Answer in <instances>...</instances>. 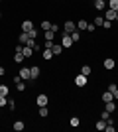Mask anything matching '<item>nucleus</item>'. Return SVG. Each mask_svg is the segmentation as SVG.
I'll list each match as a JSON object with an SVG mask.
<instances>
[{
    "label": "nucleus",
    "instance_id": "nucleus-37",
    "mask_svg": "<svg viewBox=\"0 0 118 132\" xmlns=\"http://www.w3.org/2000/svg\"><path fill=\"white\" fill-rule=\"evenodd\" d=\"M49 30H51V32H59V26H57V24H51V28H49Z\"/></svg>",
    "mask_w": 118,
    "mask_h": 132
},
{
    "label": "nucleus",
    "instance_id": "nucleus-10",
    "mask_svg": "<svg viewBox=\"0 0 118 132\" xmlns=\"http://www.w3.org/2000/svg\"><path fill=\"white\" fill-rule=\"evenodd\" d=\"M102 101H104V103H110V101H114V97H112V93H110V91H104V93H102Z\"/></svg>",
    "mask_w": 118,
    "mask_h": 132
},
{
    "label": "nucleus",
    "instance_id": "nucleus-43",
    "mask_svg": "<svg viewBox=\"0 0 118 132\" xmlns=\"http://www.w3.org/2000/svg\"><path fill=\"white\" fill-rule=\"evenodd\" d=\"M0 18H2V14H0Z\"/></svg>",
    "mask_w": 118,
    "mask_h": 132
},
{
    "label": "nucleus",
    "instance_id": "nucleus-19",
    "mask_svg": "<svg viewBox=\"0 0 118 132\" xmlns=\"http://www.w3.org/2000/svg\"><path fill=\"white\" fill-rule=\"evenodd\" d=\"M38 112H39V116H41V118H45V116L49 114V110H47V106H39V110H38Z\"/></svg>",
    "mask_w": 118,
    "mask_h": 132
},
{
    "label": "nucleus",
    "instance_id": "nucleus-31",
    "mask_svg": "<svg viewBox=\"0 0 118 132\" xmlns=\"http://www.w3.org/2000/svg\"><path fill=\"white\" fill-rule=\"evenodd\" d=\"M71 38H73V42H79V39H81V34H79L77 30H75V32L71 34Z\"/></svg>",
    "mask_w": 118,
    "mask_h": 132
},
{
    "label": "nucleus",
    "instance_id": "nucleus-28",
    "mask_svg": "<svg viewBox=\"0 0 118 132\" xmlns=\"http://www.w3.org/2000/svg\"><path fill=\"white\" fill-rule=\"evenodd\" d=\"M49 28H51V22H47V20H43V22H41V30H43V32H47Z\"/></svg>",
    "mask_w": 118,
    "mask_h": 132
},
{
    "label": "nucleus",
    "instance_id": "nucleus-12",
    "mask_svg": "<svg viewBox=\"0 0 118 132\" xmlns=\"http://www.w3.org/2000/svg\"><path fill=\"white\" fill-rule=\"evenodd\" d=\"M95 8L96 10H104L106 8V0H95Z\"/></svg>",
    "mask_w": 118,
    "mask_h": 132
},
{
    "label": "nucleus",
    "instance_id": "nucleus-7",
    "mask_svg": "<svg viewBox=\"0 0 118 132\" xmlns=\"http://www.w3.org/2000/svg\"><path fill=\"white\" fill-rule=\"evenodd\" d=\"M116 14H118L116 10L108 8V10H106V20H108V22H114V20H116Z\"/></svg>",
    "mask_w": 118,
    "mask_h": 132
},
{
    "label": "nucleus",
    "instance_id": "nucleus-6",
    "mask_svg": "<svg viewBox=\"0 0 118 132\" xmlns=\"http://www.w3.org/2000/svg\"><path fill=\"white\" fill-rule=\"evenodd\" d=\"M102 65H104V69H108V71H110V69H114V65H116V61H114L112 57H106Z\"/></svg>",
    "mask_w": 118,
    "mask_h": 132
},
{
    "label": "nucleus",
    "instance_id": "nucleus-36",
    "mask_svg": "<svg viewBox=\"0 0 118 132\" xmlns=\"http://www.w3.org/2000/svg\"><path fill=\"white\" fill-rule=\"evenodd\" d=\"M8 109H10V110H14V109H16V103H14V101H8Z\"/></svg>",
    "mask_w": 118,
    "mask_h": 132
},
{
    "label": "nucleus",
    "instance_id": "nucleus-21",
    "mask_svg": "<svg viewBox=\"0 0 118 132\" xmlns=\"http://www.w3.org/2000/svg\"><path fill=\"white\" fill-rule=\"evenodd\" d=\"M108 8H112V10L118 12V0H108Z\"/></svg>",
    "mask_w": 118,
    "mask_h": 132
},
{
    "label": "nucleus",
    "instance_id": "nucleus-26",
    "mask_svg": "<svg viewBox=\"0 0 118 132\" xmlns=\"http://www.w3.org/2000/svg\"><path fill=\"white\" fill-rule=\"evenodd\" d=\"M43 36H45V39H53V38H55V32L47 30V32H43Z\"/></svg>",
    "mask_w": 118,
    "mask_h": 132
},
{
    "label": "nucleus",
    "instance_id": "nucleus-32",
    "mask_svg": "<svg viewBox=\"0 0 118 132\" xmlns=\"http://www.w3.org/2000/svg\"><path fill=\"white\" fill-rule=\"evenodd\" d=\"M0 106H8V99L2 97V95H0Z\"/></svg>",
    "mask_w": 118,
    "mask_h": 132
},
{
    "label": "nucleus",
    "instance_id": "nucleus-34",
    "mask_svg": "<svg viewBox=\"0 0 118 132\" xmlns=\"http://www.w3.org/2000/svg\"><path fill=\"white\" fill-rule=\"evenodd\" d=\"M116 89H118V85H116V83H110V85H108V91H110V93H114Z\"/></svg>",
    "mask_w": 118,
    "mask_h": 132
},
{
    "label": "nucleus",
    "instance_id": "nucleus-18",
    "mask_svg": "<svg viewBox=\"0 0 118 132\" xmlns=\"http://www.w3.org/2000/svg\"><path fill=\"white\" fill-rule=\"evenodd\" d=\"M87 26H89L87 20H79V22H77V30H87Z\"/></svg>",
    "mask_w": 118,
    "mask_h": 132
},
{
    "label": "nucleus",
    "instance_id": "nucleus-25",
    "mask_svg": "<svg viewBox=\"0 0 118 132\" xmlns=\"http://www.w3.org/2000/svg\"><path fill=\"white\" fill-rule=\"evenodd\" d=\"M16 89H18V91H20V93H24V91H26V83H24V81L16 83Z\"/></svg>",
    "mask_w": 118,
    "mask_h": 132
},
{
    "label": "nucleus",
    "instance_id": "nucleus-9",
    "mask_svg": "<svg viewBox=\"0 0 118 132\" xmlns=\"http://www.w3.org/2000/svg\"><path fill=\"white\" fill-rule=\"evenodd\" d=\"M12 128H14V130H16V132H22L24 128H26V124H24L22 120H16V122H14V124H12Z\"/></svg>",
    "mask_w": 118,
    "mask_h": 132
},
{
    "label": "nucleus",
    "instance_id": "nucleus-14",
    "mask_svg": "<svg viewBox=\"0 0 118 132\" xmlns=\"http://www.w3.org/2000/svg\"><path fill=\"white\" fill-rule=\"evenodd\" d=\"M22 53H24V57H32V55H34V50H32V47H28V45H24Z\"/></svg>",
    "mask_w": 118,
    "mask_h": 132
},
{
    "label": "nucleus",
    "instance_id": "nucleus-23",
    "mask_svg": "<svg viewBox=\"0 0 118 132\" xmlns=\"http://www.w3.org/2000/svg\"><path fill=\"white\" fill-rule=\"evenodd\" d=\"M106 110H108V112H112V110H116V103H114V101L106 103Z\"/></svg>",
    "mask_w": 118,
    "mask_h": 132
},
{
    "label": "nucleus",
    "instance_id": "nucleus-5",
    "mask_svg": "<svg viewBox=\"0 0 118 132\" xmlns=\"http://www.w3.org/2000/svg\"><path fill=\"white\" fill-rule=\"evenodd\" d=\"M63 30H65V34H73L75 30H77V26H75V22H65V26H63Z\"/></svg>",
    "mask_w": 118,
    "mask_h": 132
},
{
    "label": "nucleus",
    "instance_id": "nucleus-30",
    "mask_svg": "<svg viewBox=\"0 0 118 132\" xmlns=\"http://www.w3.org/2000/svg\"><path fill=\"white\" fill-rule=\"evenodd\" d=\"M79 122H81V120H79L77 116H73V118L69 120V124H71V126H75V128H77V126H79Z\"/></svg>",
    "mask_w": 118,
    "mask_h": 132
},
{
    "label": "nucleus",
    "instance_id": "nucleus-45",
    "mask_svg": "<svg viewBox=\"0 0 118 132\" xmlns=\"http://www.w3.org/2000/svg\"><path fill=\"white\" fill-rule=\"evenodd\" d=\"M0 65H2V63H0Z\"/></svg>",
    "mask_w": 118,
    "mask_h": 132
},
{
    "label": "nucleus",
    "instance_id": "nucleus-33",
    "mask_svg": "<svg viewBox=\"0 0 118 132\" xmlns=\"http://www.w3.org/2000/svg\"><path fill=\"white\" fill-rule=\"evenodd\" d=\"M28 36H30V38H38V30H35V28H34V30H30V32H28Z\"/></svg>",
    "mask_w": 118,
    "mask_h": 132
},
{
    "label": "nucleus",
    "instance_id": "nucleus-22",
    "mask_svg": "<svg viewBox=\"0 0 118 132\" xmlns=\"http://www.w3.org/2000/svg\"><path fill=\"white\" fill-rule=\"evenodd\" d=\"M24 59H26V57H24V53H14V61H16V63H22Z\"/></svg>",
    "mask_w": 118,
    "mask_h": 132
},
{
    "label": "nucleus",
    "instance_id": "nucleus-44",
    "mask_svg": "<svg viewBox=\"0 0 118 132\" xmlns=\"http://www.w3.org/2000/svg\"><path fill=\"white\" fill-rule=\"evenodd\" d=\"M0 2H2V0H0Z\"/></svg>",
    "mask_w": 118,
    "mask_h": 132
},
{
    "label": "nucleus",
    "instance_id": "nucleus-42",
    "mask_svg": "<svg viewBox=\"0 0 118 132\" xmlns=\"http://www.w3.org/2000/svg\"><path fill=\"white\" fill-rule=\"evenodd\" d=\"M116 22H118V14H116Z\"/></svg>",
    "mask_w": 118,
    "mask_h": 132
},
{
    "label": "nucleus",
    "instance_id": "nucleus-15",
    "mask_svg": "<svg viewBox=\"0 0 118 132\" xmlns=\"http://www.w3.org/2000/svg\"><path fill=\"white\" fill-rule=\"evenodd\" d=\"M30 73H32V79H38L39 77V67H30Z\"/></svg>",
    "mask_w": 118,
    "mask_h": 132
},
{
    "label": "nucleus",
    "instance_id": "nucleus-4",
    "mask_svg": "<svg viewBox=\"0 0 118 132\" xmlns=\"http://www.w3.org/2000/svg\"><path fill=\"white\" fill-rule=\"evenodd\" d=\"M35 103H38V106H47L49 99H47V95H38V99H35Z\"/></svg>",
    "mask_w": 118,
    "mask_h": 132
},
{
    "label": "nucleus",
    "instance_id": "nucleus-24",
    "mask_svg": "<svg viewBox=\"0 0 118 132\" xmlns=\"http://www.w3.org/2000/svg\"><path fill=\"white\" fill-rule=\"evenodd\" d=\"M43 51V59H51V57H53V51L51 50H41Z\"/></svg>",
    "mask_w": 118,
    "mask_h": 132
},
{
    "label": "nucleus",
    "instance_id": "nucleus-35",
    "mask_svg": "<svg viewBox=\"0 0 118 132\" xmlns=\"http://www.w3.org/2000/svg\"><path fill=\"white\" fill-rule=\"evenodd\" d=\"M110 26H112V22H108V20L102 22V28H104V30H110Z\"/></svg>",
    "mask_w": 118,
    "mask_h": 132
},
{
    "label": "nucleus",
    "instance_id": "nucleus-29",
    "mask_svg": "<svg viewBox=\"0 0 118 132\" xmlns=\"http://www.w3.org/2000/svg\"><path fill=\"white\" fill-rule=\"evenodd\" d=\"M53 47V39H45V44H43V50H51Z\"/></svg>",
    "mask_w": 118,
    "mask_h": 132
},
{
    "label": "nucleus",
    "instance_id": "nucleus-40",
    "mask_svg": "<svg viewBox=\"0 0 118 132\" xmlns=\"http://www.w3.org/2000/svg\"><path fill=\"white\" fill-rule=\"evenodd\" d=\"M4 75H6V69H4L2 65H0V77H4Z\"/></svg>",
    "mask_w": 118,
    "mask_h": 132
},
{
    "label": "nucleus",
    "instance_id": "nucleus-8",
    "mask_svg": "<svg viewBox=\"0 0 118 132\" xmlns=\"http://www.w3.org/2000/svg\"><path fill=\"white\" fill-rule=\"evenodd\" d=\"M22 30H24V32L34 30V22H32V20H24V22H22Z\"/></svg>",
    "mask_w": 118,
    "mask_h": 132
},
{
    "label": "nucleus",
    "instance_id": "nucleus-11",
    "mask_svg": "<svg viewBox=\"0 0 118 132\" xmlns=\"http://www.w3.org/2000/svg\"><path fill=\"white\" fill-rule=\"evenodd\" d=\"M51 51H53V55H61V51H63V45H61V44H53Z\"/></svg>",
    "mask_w": 118,
    "mask_h": 132
},
{
    "label": "nucleus",
    "instance_id": "nucleus-41",
    "mask_svg": "<svg viewBox=\"0 0 118 132\" xmlns=\"http://www.w3.org/2000/svg\"><path fill=\"white\" fill-rule=\"evenodd\" d=\"M112 97H114V101H118V89H116V91L112 93Z\"/></svg>",
    "mask_w": 118,
    "mask_h": 132
},
{
    "label": "nucleus",
    "instance_id": "nucleus-20",
    "mask_svg": "<svg viewBox=\"0 0 118 132\" xmlns=\"http://www.w3.org/2000/svg\"><path fill=\"white\" fill-rule=\"evenodd\" d=\"M90 71H93V69H90V65H83V67H81V73H83V75H87V77L90 75Z\"/></svg>",
    "mask_w": 118,
    "mask_h": 132
},
{
    "label": "nucleus",
    "instance_id": "nucleus-17",
    "mask_svg": "<svg viewBox=\"0 0 118 132\" xmlns=\"http://www.w3.org/2000/svg\"><path fill=\"white\" fill-rule=\"evenodd\" d=\"M95 128H96V130H104V128H106V120H102V118H101V120L95 124Z\"/></svg>",
    "mask_w": 118,
    "mask_h": 132
},
{
    "label": "nucleus",
    "instance_id": "nucleus-27",
    "mask_svg": "<svg viewBox=\"0 0 118 132\" xmlns=\"http://www.w3.org/2000/svg\"><path fill=\"white\" fill-rule=\"evenodd\" d=\"M102 22H104V18H102V16H96V18H95V22H93V24H95V26L98 28V26H102Z\"/></svg>",
    "mask_w": 118,
    "mask_h": 132
},
{
    "label": "nucleus",
    "instance_id": "nucleus-39",
    "mask_svg": "<svg viewBox=\"0 0 118 132\" xmlns=\"http://www.w3.org/2000/svg\"><path fill=\"white\" fill-rule=\"evenodd\" d=\"M104 130H106V132H114V126H112V124H106V128H104Z\"/></svg>",
    "mask_w": 118,
    "mask_h": 132
},
{
    "label": "nucleus",
    "instance_id": "nucleus-1",
    "mask_svg": "<svg viewBox=\"0 0 118 132\" xmlns=\"http://www.w3.org/2000/svg\"><path fill=\"white\" fill-rule=\"evenodd\" d=\"M75 42H73V38H71V34H63L61 36V45L63 47H71Z\"/></svg>",
    "mask_w": 118,
    "mask_h": 132
},
{
    "label": "nucleus",
    "instance_id": "nucleus-38",
    "mask_svg": "<svg viewBox=\"0 0 118 132\" xmlns=\"http://www.w3.org/2000/svg\"><path fill=\"white\" fill-rule=\"evenodd\" d=\"M95 30H96L95 24H89V26H87V32H95Z\"/></svg>",
    "mask_w": 118,
    "mask_h": 132
},
{
    "label": "nucleus",
    "instance_id": "nucleus-2",
    "mask_svg": "<svg viewBox=\"0 0 118 132\" xmlns=\"http://www.w3.org/2000/svg\"><path fill=\"white\" fill-rule=\"evenodd\" d=\"M18 75L22 77V81H30V79H32V73H30V67H22Z\"/></svg>",
    "mask_w": 118,
    "mask_h": 132
},
{
    "label": "nucleus",
    "instance_id": "nucleus-3",
    "mask_svg": "<svg viewBox=\"0 0 118 132\" xmlns=\"http://www.w3.org/2000/svg\"><path fill=\"white\" fill-rule=\"evenodd\" d=\"M87 75H83V73H79L77 77H75V85H77V87H85V85H87Z\"/></svg>",
    "mask_w": 118,
    "mask_h": 132
},
{
    "label": "nucleus",
    "instance_id": "nucleus-16",
    "mask_svg": "<svg viewBox=\"0 0 118 132\" xmlns=\"http://www.w3.org/2000/svg\"><path fill=\"white\" fill-rule=\"evenodd\" d=\"M0 95H2V97H8V95H10V89H8V85H0Z\"/></svg>",
    "mask_w": 118,
    "mask_h": 132
},
{
    "label": "nucleus",
    "instance_id": "nucleus-13",
    "mask_svg": "<svg viewBox=\"0 0 118 132\" xmlns=\"http://www.w3.org/2000/svg\"><path fill=\"white\" fill-rule=\"evenodd\" d=\"M28 38H30L28 32H22V34H20V38H18V42H20L22 45H26V44H28Z\"/></svg>",
    "mask_w": 118,
    "mask_h": 132
}]
</instances>
